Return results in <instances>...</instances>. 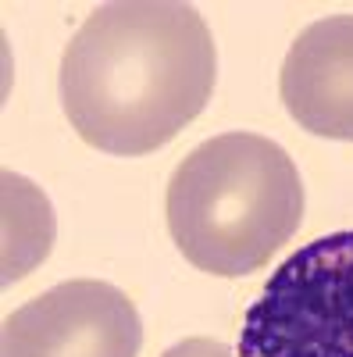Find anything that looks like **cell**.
Returning <instances> with one entry per match:
<instances>
[{"mask_svg": "<svg viewBox=\"0 0 353 357\" xmlns=\"http://www.w3.org/2000/svg\"><path fill=\"white\" fill-rule=\"evenodd\" d=\"M214 75V36L193 4L114 0L75 29L57 86L86 143L114 158H143L203 114Z\"/></svg>", "mask_w": 353, "mask_h": 357, "instance_id": "cell-1", "label": "cell"}, {"mask_svg": "<svg viewBox=\"0 0 353 357\" xmlns=\"http://www.w3.org/2000/svg\"><path fill=\"white\" fill-rule=\"evenodd\" d=\"M168 232L179 254L207 275L260 272L304 222L297 161L268 136L221 132L175 165L168 183Z\"/></svg>", "mask_w": 353, "mask_h": 357, "instance_id": "cell-2", "label": "cell"}, {"mask_svg": "<svg viewBox=\"0 0 353 357\" xmlns=\"http://www.w3.org/2000/svg\"><path fill=\"white\" fill-rule=\"evenodd\" d=\"M235 357H353V229L317 236L275 268Z\"/></svg>", "mask_w": 353, "mask_h": 357, "instance_id": "cell-3", "label": "cell"}, {"mask_svg": "<svg viewBox=\"0 0 353 357\" xmlns=\"http://www.w3.org/2000/svg\"><path fill=\"white\" fill-rule=\"evenodd\" d=\"M143 321L129 296L97 279L61 282L4 318L0 357H139Z\"/></svg>", "mask_w": 353, "mask_h": 357, "instance_id": "cell-4", "label": "cell"}, {"mask_svg": "<svg viewBox=\"0 0 353 357\" xmlns=\"http://www.w3.org/2000/svg\"><path fill=\"white\" fill-rule=\"evenodd\" d=\"M279 93L289 118L311 136L353 143V15L311 22L292 40Z\"/></svg>", "mask_w": 353, "mask_h": 357, "instance_id": "cell-5", "label": "cell"}, {"mask_svg": "<svg viewBox=\"0 0 353 357\" xmlns=\"http://www.w3.org/2000/svg\"><path fill=\"white\" fill-rule=\"evenodd\" d=\"M4 240H8V250H4V282H15L18 279V264H22V250H25V240L22 236L33 229L40 232L43 240L54 236V218H50V204L43 193L33 190V183H25L22 175L15 172H4Z\"/></svg>", "mask_w": 353, "mask_h": 357, "instance_id": "cell-6", "label": "cell"}, {"mask_svg": "<svg viewBox=\"0 0 353 357\" xmlns=\"http://www.w3.org/2000/svg\"><path fill=\"white\" fill-rule=\"evenodd\" d=\"M161 357H232V350L221 343V340H203V336H193V340H182L168 347Z\"/></svg>", "mask_w": 353, "mask_h": 357, "instance_id": "cell-7", "label": "cell"}]
</instances>
